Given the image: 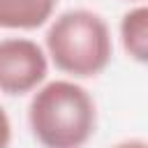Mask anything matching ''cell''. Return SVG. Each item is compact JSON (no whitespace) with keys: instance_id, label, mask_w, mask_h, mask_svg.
Segmentation results:
<instances>
[{"instance_id":"obj_8","label":"cell","mask_w":148,"mask_h":148,"mask_svg":"<svg viewBox=\"0 0 148 148\" xmlns=\"http://www.w3.org/2000/svg\"><path fill=\"white\" fill-rule=\"evenodd\" d=\"M127 2H143V0H127Z\"/></svg>"},{"instance_id":"obj_6","label":"cell","mask_w":148,"mask_h":148,"mask_svg":"<svg viewBox=\"0 0 148 148\" xmlns=\"http://www.w3.org/2000/svg\"><path fill=\"white\" fill-rule=\"evenodd\" d=\"M9 141H12V123L0 104V148H9Z\"/></svg>"},{"instance_id":"obj_1","label":"cell","mask_w":148,"mask_h":148,"mask_svg":"<svg viewBox=\"0 0 148 148\" xmlns=\"http://www.w3.org/2000/svg\"><path fill=\"white\" fill-rule=\"evenodd\" d=\"M28 125L42 148H83L97 127L92 95L72 79L44 81L32 90Z\"/></svg>"},{"instance_id":"obj_7","label":"cell","mask_w":148,"mask_h":148,"mask_svg":"<svg viewBox=\"0 0 148 148\" xmlns=\"http://www.w3.org/2000/svg\"><path fill=\"white\" fill-rule=\"evenodd\" d=\"M111 148H148V143H146L143 139H125V141L113 143Z\"/></svg>"},{"instance_id":"obj_2","label":"cell","mask_w":148,"mask_h":148,"mask_svg":"<svg viewBox=\"0 0 148 148\" xmlns=\"http://www.w3.org/2000/svg\"><path fill=\"white\" fill-rule=\"evenodd\" d=\"M44 51L62 74L72 79H90L102 74L111 62V30L92 9H67L51 18Z\"/></svg>"},{"instance_id":"obj_3","label":"cell","mask_w":148,"mask_h":148,"mask_svg":"<svg viewBox=\"0 0 148 148\" xmlns=\"http://www.w3.org/2000/svg\"><path fill=\"white\" fill-rule=\"evenodd\" d=\"M49 74L44 46L28 37L0 39V92L25 95L37 90Z\"/></svg>"},{"instance_id":"obj_4","label":"cell","mask_w":148,"mask_h":148,"mask_svg":"<svg viewBox=\"0 0 148 148\" xmlns=\"http://www.w3.org/2000/svg\"><path fill=\"white\" fill-rule=\"evenodd\" d=\"M58 0H0L2 30H35L53 18Z\"/></svg>"},{"instance_id":"obj_5","label":"cell","mask_w":148,"mask_h":148,"mask_svg":"<svg viewBox=\"0 0 148 148\" xmlns=\"http://www.w3.org/2000/svg\"><path fill=\"white\" fill-rule=\"evenodd\" d=\"M120 42L125 53L136 60L146 62L148 60V7L139 2L130 12L123 14L120 18Z\"/></svg>"}]
</instances>
